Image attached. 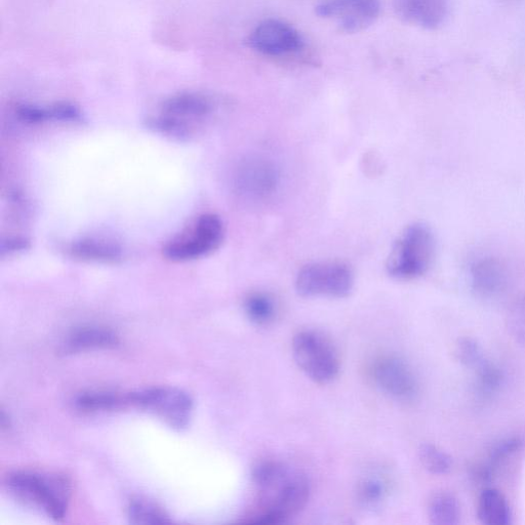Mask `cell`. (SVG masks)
<instances>
[{
  "mask_svg": "<svg viewBox=\"0 0 525 525\" xmlns=\"http://www.w3.org/2000/svg\"><path fill=\"white\" fill-rule=\"evenodd\" d=\"M252 481L257 496L253 506L242 517V523H286L306 507L310 498L308 478L276 460L257 462L252 470Z\"/></svg>",
  "mask_w": 525,
  "mask_h": 525,
  "instance_id": "6da1fadb",
  "label": "cell"
},
{
  "mask_svg": "<svg viewBox=\"0 0 525 525\" xmlns=\"http://www.w3.org/2000/svg\"><path fill=\"white\" fill-rule=\"evenodd\" d=\"M456 353L463 365L470 368H478L484 361L481 349L470 339L460 340Z\"/></svg>",
  "mask_w": 525,
  "mask_h": 525,
  "instance_id": "484cf974",
  "label": "cell"
},
{
  "mask_svg": "<svg viewBox=\"0 0 525 525\" xmlns=\"http://www.w3.org/2000/svg\"><path fill=\"white\" fill-rule=\"evenodd\" d=\"M220 113V102L201 92L173 95L159 106L149 126L160 134L188 140L209 128Z\"/></svg>",
  "mask_w": 525,
  "mask_h": 525,
  "instance_id": "7a4b0ae2",
  "label": "cell"
},
{
  "mask_svg": "<svg viewBox=\"0 0 525 525\" xmlns=\"http://www.w3.org/2000/svg\"><path fill=\"white\" fill-rule=\"evenodd\" d=\"M7 487L11 496L24 507L43 512L57 521L66 516L71 486L61 474L18 471L8 477Z\"/></svg>",
  "mask_w": 525,
  "mask_h": 525,
  "instance_id": "3957f363",
  "label": "cell"
},
{
  "mask_svg": "<svg viewBox=\"0 0 525 525\" xmlns=\"http://www.w3.org/2000/svg\"><path fill=\"white\" fill-rule=\"evenodd\" d=\"M224 236V223L218 215H201L168 242L164 255L173 262L201 259L217 251Z\"/></svg>",
  "mask_w": 525,
  "mask_h": 525,
  "instance_id": "8992f818",
  "label": "cell"
},
{
  "mask_svg": "<svg viewBox=\"0 0 525 525\" xmlns=\"http://www.w3.org/2000/svg\"><path fill=\"white\" fill-rule=\"evenodd\" d=\"M68 252L75 259L89 262L115 263L121 259V249L115 242L97 237L73 242Z\"/></svg>",
  "mask_w": 525,
  "mask_h": 525,
  "instance_id": "9a60e30c",
  "label": "cell"
},
{
  "mask_svg": "<svg viewBox=\"0 0 525 525\" xmlns=\"http://www.w3.org/2000/svg\"><path fill=\"white\" fill-rule=\"evenodd\" d=\"M461 510L458 500L449 493H438L428 503V517L434 525H457Z\"/></svg>",
  "mask_w": 525,
  "mask_h": 525,
  "instance_id": "ffe728a7",
  "label": "cell"
},
{
  "mask_svg": "<svg viewBox=\"0 0 525 525\" xmlns=\"http://www.w3.org/2000/svg\"><path fill=\"white\" fill-rule=\"evenodd\" d=\"M381 0H323L316 14L333 21L345 33H357L372 26L381 14Z\"/></svg>",
  "mask_w": 525,
  "mask_h": 525,
  "instance_id": "9c48e42d",
  "label": "cell"
},
{
  "mask_svg": "<svg viewBox=\"0 0 525 525\" xmlns=\"http://www.w3.org/2000/svg\"><path fill=\"white\" fill-rule=\"evenodd\" d=\"M128 516L133 524L172 523L167 512L152 501L135 498L128 505Z\"/></svg>",
  "mask_w": 525,
  "mask_h": 525,
  "instance_id": "44dd1931",
  "label": "cell"
},
{
  "mask_svg": "<svg viewBox=\"0 0 525 525\" xmlns=\"http://www.w3.org/2000/svg\"><path fill=\"white\" fill-rule=\"evenodd\" d=\"M279 178V172L270 160L255 157L244 161L238 168L236 186L248 197L265 198L276 191Z\"/></svg>",
  "mask_w": 525,
  "mask_h": 525,
  "instance_id": "7c38bea8",
  "label": "cell"
},
{
  "mask_svg": "<svg viewBox=\"0 0 525 525\" xmlns=\"http://www.w3.org/2000/svg\"><path fill=\"white\" fill-rule=\"evenodd\" d=\"M419 458L423 467L434 475L448 474L453 467L452 458L433 444H422Z\"/></svg>",
  "mask_w": 525,
  "mask_h": 525,
  "instance_id": "603a6c76",
  "label": "cell"
},
{
  "mask_svg": "<svg viewBox=\"0 0 525 525\" xmlns=\"http://www.w3.org/2000/svg\"><path fill=\"white\" fill-rule=\"evenodd\" d=\"M508 323L513 338L525 350V299L513 305L509 313Z\"/></svg>",
  "mask_w": 525,
  "mask_h": 525,
  "instance_id": "d4e9b609",
  "label": "cell"
},
{
  "mask_svg": "<svg viewBox=\"0 0 525 525\" xmlns=\"http://www.w3.org/2000/svg\"><path fill=\"white\" fill-rule=\"evenodd\" d=\"M477 515L479 520L487 525H507L511 522L507 500L501 492L495 489H487L481 493Z\"/></svg>",
  "mask_w": 525,
  "mask_h": 525,
  "instance_id": "ac0fdd59",
  "label": "cell"
},
{
  "mask_svg": "<svg viewBox=\"0 0 525 525\" xmlns=\"http://www.w3.org/2000/svg\"><path fill=\"white\" fill-rule=\"evenodd\" d=\"M435 239L424 224L415 223L403 231L387 259L388 274L398 280H412L424 275L433 262Z\"/></svg>",
  "mask_w": 525,
  "mask_h": 525,
  "instance_id": "277c9868",
  "label": "cell"
},
{
  "mask_svg": "<svg viewBox=\"0 0 525 525\" xmlns=\"http://www.w3.org/2000/svg\"><path fill=\"white\" fill-rule=\"evenodd\" d=\"M474 290L482 296H494L505 286L506 277L501 264L493 259L477 261L471 269Z\"/></svg>",
  "mask_w": 525,
  "mask_h": 525,
  "instance_id": "e0dca14e",
  "label": "cell"
},
{
  "mask_svg": "<svg viewBox=\"0 0 525 525\" xmlns=\"http://www.w3.org/2000/svg\"><path fill=\"white\" fill-rule=\"evenodd\" d=\"M386 492L387 486L383 479L368 477L360 482L357 495L363 505L375 507L385 498Z\"/></svg>",
  "mask_w": 525,
  "mask_h": 525,
  "instance_id": "cb8c5ba5",
  "label": "cell"
},
{
  "mask_svg": "<svg viewBox=\"0 0 525 525\" xmlns=\"http://www.w3.org/2000/svg\"><path fill=\"white\" fill-rule=\"evenodd\" d=\"M16 114L23 123L37 125L50 120L77 121L82 119V113L73 104L56 103L52 106L43 107L22 104L16 108Z\"/></svg>",
  "mask_w": 525,
  "mask_h": 525,
  "instance_id": "2e32d148",
  "label": "cell"
},
{
  "mask_svg": "<svg viewBox=\"0 0 525 525\" xmlns=\"http://www.w3.org/2000/svg\"><path fill=\"white\" fill-rule=\"evenodd\" d=\"M372 372L377 386L395 400L410 401L416 397L417 379L405 360L393 355L381 356Z\"/></svg>",
  "mask_w": 525,
  "mask_h": 525,
  "instance_id": "8fae6325",
  "label": "cell"
},
{
  "mask_svg": "<svg viewBox=\"0 0 525 525\" xmlns=\"http://www.w3.org/2000/svg\"><path fill=\"white\" fill-rule=\"evenodd\" d=\"M248 45L267 57H286L302 51L304 38L292 25L275 19L261 22L250 34Z\"/></svg>",
  "mask_w": 525,
  "mask_h": 525,
  "instance_id": "30bf717a",
  "label": "cell"
},
{
  "mask_svg": "<svg viewBox=\"0 0 525 525\" xmlns=\"http://www.w3.org/2000/svg\"><path fill=\"white\" fill-rule=\"evenodd\" d=\"M293 355L298 367L314 383L328 385L339 376L341 361L333 342L313 330L297 333L293 340Z\"/></svg>",
  "mask_w": 525,
  "mask_h": 525,
  "instance_id": "5b68a950",
  "label": "cell"
},
{
  "mask_svg": "<svg viewBox=\"0 0 525 525\" xmlns=\"http://www.w3.org/2000/svg\"><path fill=\"white\" fill-rule=\"evenodd\" d=\"M353 287V270L342 261L307 264L300 269L296 278V290L304 298H346Z\"/></svg>",
  "mask_w": 525,
  "mask_h": 525,
  "instance_id": "52a82bcc",
  "label": "cell"
},
{
  "mask_svg": "<svg viewBox=\"0 0 525 525\" xmlns=\"http://www.w3.org/2000/svg\"><path fill=\"white\" fill-rule=\"evenodd\" d=\"M394 11L403 22L434 30L446 21L448 0H393Z\"/></svg>",
  "mask_w": 525,
  "mask_h": 525,
  "instance_id": "4fadbf2b",
  "label": "cell"
},
{
  "mask_svg": "<svg viewBox=\"0 0 525 525\" xmlns=\"http://www.w3.org/2000/svg\"><path fill=\"white\" fill-rule=\"evenodd\" d=\"M245 311L257 326H268L275 319L277 307L274 299L262 292L249 295L245 301Z\"/></svg>",
  "mask_w": 525,
  "mask_h": 525,
  "instance_id": "7402d4cb",
  "label": "cell"
},
{
  "mask_svg": "<svg viewBox=\"0 0 525 525\" xmlns=\"http://www.w3.org/2000/svg\"><path fill=\"white\" fill-rule=\"evenodd\" d=\"M75 405L85 413L108 412L131 407V399L130 394L89 392L79 395Z\"/></svg>",
  "mask_w": 525,
  "mask_h": 525,
  "instance_id": "d6986e66",
  "label": "cell"
},
{
  "mask_svg": "<svg viewBox=\"0 0 525 525\" xmlns=\"http://www.w3.org/2000/svg\"><path fill=\"white\" fill-rule=\"evenodd\" d=\"M130 399L131 407L151 414L173 429H184L192 417L193 401L191 397L176 388H149L130 393Z\"/></svg>",
  "mask_w": 525,
  "mask_h": 525,
  "instance_id": "ba28073f",
  "label": "cell"
},
{
  "mask_svg": "<svg viewBox=\"0 0 525 525\" xmlns=\"http://www.w3.org/2000/svg\"><path fill=\"white\" fill-rule=\"evenodd\" d=\"M118 345L116 334L106 328L88 327L71 333L62 345L64 354L112 349Z\"/></svg>",
  "mask_w": 525,
  "mask_h": 525,
  "instance_id": "5bb4252c",
  "label": "cell"
}]
</instances>
